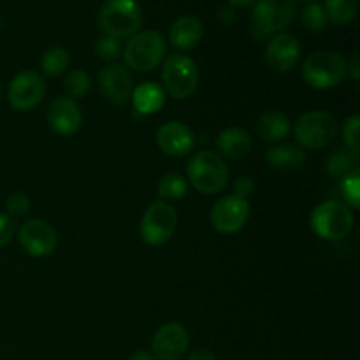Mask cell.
Masks as SVG:
<instances>
[{
    "label": "cell",
    "mask_w": 360,
    "mask_h": 360,
    "mask_svg": "<svg viewBox=\"0 0 360 360\" xmlns=\"http://www.w3.org/2000/svg\"><path fill=\"white\" fill-rule=\"evenodd\" d=\"M188 181L204 195H217L227 186L229 167L217 151L202 150L193 155L186 167Z\"/></svg>",
    "instance_id": "1"
},
{
    "label": "cell",
    "mask_w": 360,
    "mask_h": 360,
    "mask_svg": "<svg viewBox=\"0 0 360 360\" xmlns=\"http://www.w3.org/2000/svg\"><path fill=\"white\" fill-rule=\"evenodd\" d=\"M165 53L167 42L164 35L157 30H144L130 37L123 49V58L129 69L136 72H150L164 62Z\"/></svg>",
    "instance_id": "2"
},
{
    "label": "cell",
    "mask_w": 360,
    "mask_h": 360,
    "mask_svg": "<svg viewBox=\"0 0 360 360\" xmlns=\"http://www.w3.org/2000/svg\"><path fill=\"white\" fill-rule=\"evenodd\" d=\"M348 76V65L338 51H316L302 65V79L315 90H330L340 86Z\"/></svg>",
    "instance_id": "3"
},
{
    "label": "cell",
    "mask_w": 360,
    "mask_h": 360,
    "mask_svg": "<svg viewBox=\"0 0 360 360\" xmlns=\"http://www.w3.org/2000/svg\"><path fill=\"white\" fill-rule=\"evenodd\" d=\"M354 213L350 207L338 199L320 202L311 213V229L326 241H341L354 229Z\"/></svg>",
    "instance_id": "4"
},
{
    "label": "cell",
    "mask_w": 360,
    "mask_h": 360,
    "mask_svg": "<svg viewBox=\"0 0 360 360\" xmlns=\"http://www.w3.org/2000/svg\"><path fill=\"white\" fill-rule=\"evenodd\" d=\"M295 16V0H259L252 13V35L266 41L281 34Z\"/></svg>",
    "instance_id": "5"
},
{
    "label": "cell",
    "mask_w": 360,
    "mask_h": 360,
    "mask_svg": "<svg viewBox=\"0 0 360 360\" xmlns=\"http://www.w3.org/2000/svg\"><path fill=\"white\" fill-rule=\"evenodd\" d=\"M143 14L136 0H105L98 13V25L104 35L130 39L139 32Z\"/></svg>",
    "instance_id": "6"
},
{
    "label": "cell",
    "mask_w": 360,
    "mask_h": 360,
    "mask_svg": "<svg viewBox=\"0 0 360 360\" xmlns=\"http://www.w3.org/2000/svg\"><path fill=\"white\" fill-rule=\"evenodd\" d=\"M338 120L327 111H309L299 116L294 136L302 150H323L338 136Z\"/></svg>",
    "instance_id": "7"
},
{
    "label": "cell",
    "mask_w": 360,
    "mask_h": 360,
    "mask_svg": "<svg viewBox=\"0 0 360 360\" xmlns=\"http://www.w3.org/2000/svg\"><path fill=\"white\" fill-rule=\"evenodd\" d=\"M199 69L197 63L186 55H171L165 58L162 69V83L164 90L172 98L185 101L195 94L199 86Z\"/></svg>",
    "instance_id": "8"
},
{
    "label": "cell",
    "mask_w": 360,
    "mask_h": 360,
    "mask_svg": "<svg viewBox=\"0 0 360 360\" xmlns=\"http://www.w3.org/2000/svg\"><path fill=\"white\" fill-rule=\"evenodd\" d=\"M178 229V213L164 200H155L144 211L141 218V238L150 246H162L171 241Z\"/></svg>",
    "instance_id": "9"
},
{
    "label": "cell",
    "mask_w": 360,
    "mask_h": 360,
    "mask_svg": "<svg viewBox=\"0 0 360 360\" xmlns=\"http://www.w3.org/2000/svg\"><path fill=\"white\" fill-rule=\"evenodd\" d=\"M46 95L44 77L34 70H21L11 79L7 88V101L16 111L27 112L37 108Z\"/></svg>",
    "instance_id": "10"
},
{
    "label": "cell",
    "mask_w": 360,
    "mask_h": 360,
    "mask_svg": "<svg viewBox=\"0 0 360 360\" xmlns=\"http://www.w3.org/2000/svg\"><path fill=\"white\" fill-rule=\"evenodd\" d=\"M250 218V204L238 195H225L211 207V225L220 234H236L246 225Z\"/></svg>",
    "instance_id": "11"
},
{
    "label": "cell",
    "mask_w": 360,
    "mask_h": 360,
    "mask_svg": "<svg viewBox=\"0 0 360 360\" xmlns=\"http://www.w3.org/2000/svg\"><path fill=\"white\" fill-rule=\"evenodd\" d=\"M16 238L21 248L28 255L39 257V259L53 255L56 245H58L55 229L46 220H39V218H32V220L25 221L16 231Z\"/></svg>",
    "instance_id": "12"
},
{
    "label": "cell",
    "mask_w": 360,
    "mask_h": 360,
    "mask_svg": "<svg viewBox=\"0 0 360 360\" xmlns=\"http://www.w3.org/2000/svg\"><path fill=\"white\" fill-rule=\"evenodd\" d=\"M190 334L181 323L169 322L155 333L151 341V354L158 360H179L186 354Z\"/></svg>",
    "instance_id": "13"
},
{
    "label": "cell",
    "mask_w": 360,
    "mask_h": 360,
    "mask_svg": "<svg viewBox=\"0 0 360 360\" xmlns=\"http://www.w3.org/2000/svg\"><path fill=\"white\" fill-rule=\"evenodd\" d=\"M98 86L108 102L115 105L127 104L134 91L130 69L122 63H109L98 74Z\"/></svg>",
    "instance_id": "14"
},
{
    "label": "cell",
    "mask_w": 360,
    "mask_h": 360,
    "mask_svg": "<svg viewBox=\"0 0 360 360\" xmlns=\"http://www.w3.org/2000/svg\"><path fill=\"white\" fill-rule=\"evenodd\" d=\"M301 58V42L295 35L276 34L269 39L266 48V63L274 72H288Z\"/></svg>",
    "instance_id": "15"
},
{
    "label": "cell",
    "mask_w": 360,
    "mask_h": 360,
    "mask_svg": "<svg viewBox=\"0 0 360 360\" xmlns=\"http://www.w3.org/2000/svg\"><path fill=\"white\" fill-rule=\"evenodd\" d=\"M49 129L58 136H74L83 125V112L76 101L69 97H56L46 111Z\"/></svg>",
    "instance_id": "16"
},
{
    "label": "cell",
    "mask_w": 360,
    "mask_h": 360,
    "mask_svg": "<svg viewBox=\"0 0 360 360\" xmlns=\"http://www.w3.org/2000/svg\"><path fill=\"white\" fill-rule=\"evenodd\" d=\"M158 148L169 157H185L195 146V134L181 122H167L157 130Z\"/></svg>",
    "instance_id": "17"
},
{
    "label": "cell",
    "mask_w": 360,
    "mask_h": 360,
    "mask_svg": "<svg viewBox=\"0 0 360 360\" xmlns=\"http://www.w3.org/2000/svg\"><path fill=\"white\" fill-rule=\"evenodd\" d=\"M204 27L197 16H181L171 25L169 41L179 51H188L202 41Z\"/></svg>",
    "instance_id": "18"
},
{
    "label": "cell",
    "mask_w": 360,
    "mask_h": 360,
    "mask_svg": "<svg viewBox=\"0 0 360 360\" xmlns=\"http://www.w3.org/2000/svg\"><path fill=\"white\" fill-rule=\"evenodd\" d=\"M217 150L221 158L239 160L252 150V137L241 127H229L221 130L217 137Z\"/></svg>",
    "instance_id": "19"
},
{
    "label": "cell",
    "mask_w": 360,
    "mask_h": 360,
    "mask_svg": "<svg viewBox=\"0 0 360 360\" xmlns=\"http://www.w3.org/2000/svg\"><path fill=\"white\" fill-rule=\"evenodd\" d=\"M290 120L287 115L280 111H267L257 118L255 130L257 136L260 139L267 141V143H280V141L287 139L290 134Z\"/></svg>",
    "instance_id": "20"
},
{
    "label": "cell",
    "mask_w": 360,
    "mask_h": 360,
    "mask_svg": "<svg viewBox=\"0 0 360 360\" xmlns=\"http://www.w3.org/2000/svg\"><path fill=\"white\" fill-rule=\"evenodd\" d=\"M266 162L276 171H295L306 162V153L299 144H276L267 150Z\"/></svg>",
    "instance_id": "21"
},
{
    "label": "cell",
    "mask_w": 360,
    "mask_h": 360,
    "mask_svg": "<svg viewBox=\"0 0 360 360\" xmlns=\"http://www.w3.org/2000/svg\"><path fill=\"white\" fill-rule=\"evenodd\" d=\"M130 98H132L134 108H136L137 112L151 115V112H157L164 105L165 91L164 88L155 83H143L132 91Z\"/></svg>",
    "instance_id": "22"
},
{
    "label": "cell",
    "mask_w": 360,
    "mask_h": 360,
    "mask_svg": "<svg viewBox=\"0 0 360 360\" xmlns=\"http://www.w3.org/2000/svg\"><path fill=\"white\" fill-rule=\"evenodd\" d=\"M359 155L350 151L348 148H338L326 158V172L330 178H343L350 171L357 167Z\"/></svg>",
    "instance_id": "23"
},
{
    "label": "cell",
    "mask_w": 360,
    "mask_h": 360,
    "mask_svg": "<svg viewBox=\"0 0 360 360\" xmlns=\"http://www.w3.org/2000/svg\"><path fill=\"white\" fill-rule=\"evenodd\" d=\"M157 190L164 202H169V200L174 202V200H181L188 193V181L178 172H169L162 176Z\"/></svg>",
    "instance_id": "24"
},
{
    "label": "cell",
    "mask_w": 360,
    "mask_h": 360,
    "mask_svg": "<svg viewBox=\"0 0 360 360\" xmlns=\"http://www.w3.org/2000/svg\"><path fill=\"white\" fill-rule=\"evenodd\" d=\"M327 20L336 25H348L357 16V0H326Z\"/></svg>",
    "instance_id": "25"
},
{
    "label": "cell",
    "mask_w": 360,
    "mask_h": 360,
    "mask_svg": "<svg viewBox=\"0 0 360 360\" xmlns=\"http://www.w3.org/2000/svg\"><path fill=\"white\" fill-rule=\"evenodd\" d=\"M70 65V55L63 48H49L41 58V69L46 76H62Z\"/></svg>",
    "instance_id": "26"
},
{
    "label": "cell",
    "mask_w": 360,
    "mask_h": 360,
    "mask_svg": "<svg viewBox=\"0 0 360 360\" xmlns=\"http://www.w3.org/2000/svg\"><path fill=\"white\" fill-rule=\"evenodd\" d=\"M63 88H65L69 98L76 101V98L86 97L88 91L91 90V77L86 70L76 69L70 70L63 81Z\"/></svg>",
    "instance_id": "27"
},
{
    "label": "cell",
    "mask_w": 360,
    "mask_h": 360,
    "mask_svg": "<svg viewBox=\"0 0 360 360\" xmlns=\"http://www.w3.org/2000/svg\"><path fill=\"white\" fill-rule=\"evenodd\" d=\"M340 192L343 195L345 204L350 210H359L360 207V171L355 167L343 178H340Z\"/></svg>",
    "instance_id": "28"
},
{
    "label": "cell",
    "mask_w": 360,
    "mask_h": 360,
    "mask_svg": "<svg viewBox=\"0 0 360 360\" xmlns=\"http://www.w3.org/2000/svg\"><path fill=\"white\" fill-rule=\"evenodd\" d=\"M301 23L302 27H304L308 32H311V34H319V32L326 30L329 20H327V14H326V9H323V6H320V4H315V2L306 6L301 13Z\"/></svg>",
    "instance_id": "29"
},
{
    "label": "cell",
    "mask_w": 360,
    "mask_h": 360,
    "mask_svg": "<svg viewBox=\"0 0 360 360\" xmlns=\"http://www.w3.org/2000/svg\"><path fill=\"white\" fill-rule=\"evenodd\" d=\"M95 53L101 60L108 63H115L122 55V44L118 39L111 37V35H102L97 42H95Z\"/></svg>",
    "instance_id": "30"
},
{
    "label": "cell",
    "mask_w": 360,
    "mask_h": 360,
    "mask_svg": "<svg viewBox=\"0 0 360 360\" xmlns=\"http://www.w3.org/2000/svg\"><path fill=\"white\" fill-rule=\"evenodd\" d=\"M359 129H360V118L357 115L347 118L345 120L343 125H341V137H343L345 148H348L350 151H354L355 155L360 153Z\"/></svg>",
    "instance_id": "31"
},
{
    "label": "cell",
    "mask_w": 360,
    "mask_h": 360,
    "mask_svg": "<svg viewBox=\"0 0 360 360\" xmlns=\"http://www.w3.org/2000/svg\"><path fill=\"white\" fill-rule=\"evenodd\" d=\"M28 210H30V200H28V197L25 195L23 192L13 193V195L6 200L7 214L13 217L14 220L20 217H25V214L28 213Z\"/></svg>",
    "instance_id": "32"
},
{
    "label": "cell",
    "mask_w": 360,
    "mask_h": 360,
    "mask_svg": "<svg viewBox=\"0 0 360 360\" xmlns=\"http://www.w3.org/2000/svg\"><path fill=\"white\" fill-rule=\"evenodd\" d=\"M18 224L13 217L7 213H0V248L9 245L13 238L16 236Z\"/></svg>",
    "instance_id": "33"
},
{
    "label": "cell",
    "mask_w": 360,
    "mask_h": 360,
    "mask_svg": "<svg viewBox=\"0 0 360 360\" xmlns=\"http://www.w3.org/2000/svg\"><path fill=\"white\" fill-rule=\"evenodd\" d=\"M255 181L252 178H248V176H241V178H238L234 181V195L241 197V199L248 200V197L255 193Z\"/></svg>",
    "instance_id": "34"
},
{
    "label": "cell",
    "mask_w": 360,
    "mask_h": 360,
    "mask_svg": "<svg viewBox=\"0 0 360 360\" xmlns=\"http://www.w3.org/2000/svg\"><path fill=\"white\" fill-rule=\"evenodd\" d=\"M348 65V74L352 76V79L359 81L360 79V63H359V53H354L350 58V62H347Z\"/></svg>",
    "instance_id": "35"
},
{
    "label": "cell",
    "mask_w": 360,
    "mask_h": 360,
    "mask_svg": "<svg viewBox=\"0 0 360 360\" xmlns=\"http://www.w3.org/2000/svg\"><path fill=\"white\" fill-rule=\"evenodd\" d=\"M186 360H217V357H214V354L211 350H206V348H197V350H193L192 354L188 355V359Z\"/></svg>",
    "instance_id": "36"
},
{
    "label": "cell",
    "mask_w": 360,
    "mask_h": 360,
    "mask_svg": "<svg viewBox=\"0 0 360 360\" xmlns=\"http://www.w3.org/2000/svg\"><path fill=\"white\" fill-rule=\"evenodd\" d=\"M236 14H234V9L232 7H224V9L218 11V20L221 21V23L225 25H231L232 21H234Z\"/></svg>",
    "instance_id": "37"
},
{
    "label": "cell",
    "mask_w": 360,
    "mask_h": 360,
    "mask_svg": "<svg viewBox=\"0 0 360 360\" xmlns=\"http://www.w3.org/2000/svg\"><path fill=\"white\" fill-rule=\"evenodd\" d=\"M129 360H157V359L153 357V354H151V352L137 350V352H134L132 355H130Z\"/></svg>",
    "instance_id": "38"
},
{
    "label": "cell",
    "mask_w": 360,
    "mask_h": 360,
    "mask_svg": "<svg viewBox=\"0 0 360 360\" xmlns=\"http://www.w3.org/2000/svg\"><path fill=\"white\" fill-rule=\"evenodd\" d=\"M259 0H229V4L234 7H248V6H255Z\"/></svg>",
    "instance_id": "39"
},
{
    "label": "cell",
    "mask_w": 360,
    "mask_h": 360,
    "mask_svg": "<svg viewBox=\"0 0 360 360\" xmlns=\"http://www.w3.org/2000/svg\"><path fill=\"white\" fill-rule=\"evenodd\" d=\"M0 98H2V84H0Z\"/></svg>",
    "instance_id": "40"
},
{
    "label": "cell",
    "mask_w": 360,
    "mask_h": 360,
    "mask_svg": "<svg viewBox=\"0 0 360 360\" xmlns=\"http://www.w3.org/2000/svg\"><path fill=\"white\" fill-rule=\"evenodd\" d=\"M2 25H4V23H2V18H0V28H2Z\"/></svg>",
    "instance_id": "41"
},
{
    "label": "cell",
    "mask_w": 360,
    "mask_h": 360,
    "mask_svg": "<svg viewBox=\"0 0 360 360\" xmlns=\"http://www.w3.org/2000/svg\"><path fill=\"white\" fill-rule=\"evenodd\" d=\"M304 2H315V0H304Z\"/></svg>",
    "instance_id": "42"
}]
</instances>
